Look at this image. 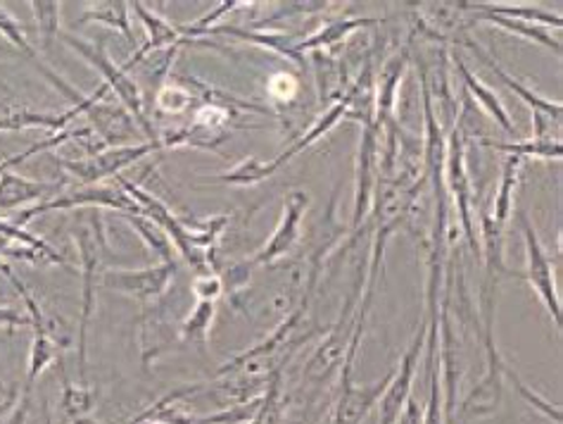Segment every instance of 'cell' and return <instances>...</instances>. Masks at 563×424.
Returning <instances> with one entry per match:
<instances>
[{"label":"cell","mask_w":563,"mask_h":424,"mask_svg":"<svg viewBox=\"0 0 563 424\" xmlns=\"http://www.w3.org/2000/svg\"><path fill=\"white\" fill-rule=\"evenodd\" d=\"M380 174V129L374 120L362 122L357 153V184H354L352 227L360 229L374 208V192Z\"/></svg>","instance_id":"ba28073f"},{"label":"cell","mask_w":563,"mask_h":424,"mask_svg":"<svg viewBox=\"0 0 563 424\" xmlns=\"http://www.w3.org/2000/svg\"><path fill=\"white\" fill-rule=\"evenodd\" d=\"M393 374H395V370L385 374L380 382L368 384V387L352 384V379L343 382V387H340V399L335 403L331 424H362L366 420V415L372 413V407L378 405V401L383 399V393H385V389H388Z\"/></svg>","instance_id":"9a60e30c"},{"label":"cell","mask_w":563,"mask_h":424,"mask_svg":"<svg viewBox=\"0 0 563 424\" xmlns=\"http://www.w3.org/2000/svg\"><path fill=\"white\" fill-rule=\"evenodd\" d=\"M368 24H378V20H368V18H354V20H335V22H325L319 32H314L309 39L300 43V53H325L331 48H338L350 34L357 32L362 26Z\"/></svg>","instance_id":"ffe728a7"},{"label":"cell","mask_w":563,"mask_h":424,"mask_svg":"<svg viewBox=\"0 0 563 424\" xmlns=\"http://www.w3.org/2000/svg\"><path fill=\"white\" fill-rule=\"evenodd\" d=\"M190 294L196 296L198 301L217 303L221 296H224V284H221L217 272L196 274V276H192V282H190Z\"/></svg>","instance_id":"1f68e13d"},{"label":"cell","mask_w":563,"mask_h":424,"mask_svg":"<svg viewBox=\"0 0 563 424\" xmlns=\"http://www.w3.org/2000/svg\"><path fill=\"white\" fill-rule=\"evenodd\" d=\"M518 225H521L523 241H526V260H528L526 280L532 289H536V294L542 298L547 311H550V315L554 317L556 329H561V296H559L556 282H554L552 260H550V256H547L538 231L530 225L526 213L518 215Z\"/></svg>","instance_id":"9c48e42d"},{"label":"cell","mask_w":563,"mask_h":424,"mask_svg":"<svg viewBox=\"0 0 563 424\" xmlns=\"http://www.w3.org/2000/svg\"><path fill=\"white\" fill-rule=\"evenodd\" d=\"M20 396H22V391H20L18 382H5V379H0V417L12 413V407L18 405Z\"/></svg>","instance_id":"836d02e7"},{"label":"cell","mask_w":563,"mask_h":424,"mask_svg":"<svg viewBox=\"0 0 563 424\" xmlns=\"http://www.w3.org/2000/svg\"><path fill=\"white\" fill-rule=\"evenodd\" d=\"M0 36H3V41L5 43H10V46L18 51V53H22L24 57H29V61H32V65L36 67L38 63H43L41 61V55L36 53V48L32 46V43H29V39H26V32H24V24L14 18V14L0 3Z\"/></svg>","instance_id":"f1b7e54d"},{"label":"cell","mask_w":563,"mask_h":424,"mask_svg":"<svg viewBox=\"0 0 563 424\" xmlns=\"http://www.w3.org/2000/svg\"><path fill=\"white\" fill-rule=\"evenodd\" d=\"M129 10L131 6L124 3V0H102V3H91L84 14H81V22H96L102 26H110L120 32L126 43H136V36H133V29H131V20H129Z\"/></svg>","instance_id":"7402d4cb"},{"label":"cell","mask_w":563,"mask_h":424,"mask_svg":"<svg viewBox=\"0 0 563 424\" xmlns=\"http://www.w3.org/2000/svg\"><path fill=\"white\" fill-rule=\"evenodd\" d=\"M77 208H106L114 213L141 215L136 203H133V198L124 194L120 186H81L77 192H67V194L63 192L60 196H55L51 200H43L32 208H24L18 217L12 219V222L26 227L38 215H46L53 210H77Z\"/></svg>","instance_id":"5b68a950"},{"label":"cell","mask_w":563,"mask_h":424,"mask_svg":"<svg viewBox=\"0 0 563 424\" xmlns=\"http://www.w3.org/2000/svg\"><path fill=\"white\" fill-rule=\"evenodd\" d=\"M57 368H60V377H63V411L71 417V420H79V417H88V413L96 407L98 401V393L91 389V384H74L71 379L65 372V365L63 360L57 362Z\"/></svg>","instance_id":"d4e9b609"},{"label":"cell","mask_w":563,"mask_h":424,"mask_svg":"<svg viewBox=\"0 0 563 424\" xmlns=\"http://www.w3.org/2000/svg\"><path fill=\"white\" fill-rule=\"evenodd\" d=\"M452 61H454V67H456L459 75H462V81H464V86H466V94L476 98L478 106H481L487 115H490L493 120H495L504 131H507V134H516V127H514V122H511V117H509L507 108H504L501 98H499L493 89H487V86H485L476 75H473V72L468 69V65L462 61V57L454 55Z\"/></svg>","instance_id":"d6986e66"},{"label":"cell","mask_w":563,"mask_h":424,"mask_svg":"<svg viewBox=\"0 0 563 424\" xmlns=\"http://www.w3.org/2000/svg\"><path fill=\"white\" fill-rule=\"evenodd\" d=\"M300 84L292 75L286 72H278L269 81H266V96H269L274 104H290V100L298 96Z\"/></svg>","instance_id":"4dcf8cb0"},{"label":"cell","mask_w":563,"mask_h":424,"mask_svg":"<svg viewBox=\"0 0 563 424\" xmlns=\"http://www.w3.org/2000/svg\"><path fill=\"white\" fill-rule=\"evenodd\" d=\"M456 39L464 41V46L473 51V55H478L481 61L490 67L497 79L507 86L509 91H514L523 104L530 108L532 112V139L540 141H561V120H563V108L561 104H554V100H547L540 94H536L532 89H528L526 84H521L518 79H514L507 69H504L495 57L487 53L485 48H481L476 41H473L468 34H459Z\"/></svg>","instance_id":"277c9868"},{"label":"cell","mask_w":563,"mask_h":424,"mask_svg":"<svg viewBox=\"0 0 563 424\" xmlns=\"http://www.w3.org/2000/svg\"><path fill=\"white\" fill-rule=\"evenodd\" d=\"M120 215L126 219V225L139 233L147 251H153L159 258V262H176L169 237L153 222V219H147L145 215H133V213H120Z\"/></svg>","instance_id":"cb8c5ba5"},{"label":"cell","mask_w":563,"mask_h":424,"mask_svg":"<svg viewBox=\"0 0 563 424\" xmlns=\"http://www.w3.org/2000/svg\"><path fill=\"white\" fill-rule=\"evenodd\" d=\"M110 89L106 84L98 86L93 106L86 110L88 122H91L96 134L106 141L108 149H117V145H131V141L136 143V139L143 137V131L139 124L133 122V117L126 112L124 106L120 104H110L108 100Z\"/></svg>","instance_id":"30bf717a"},{"label":"cell","mask_w":563,"mask_h":424,"mask_svg":"<svg viewBox=\"0 0 563 424\" xmlns=\"http://www.w3.org/2000/svg\"><path fill=\"white\" fill-rule=\"evenodd\" d=\"M32 391L29 387H22V396L18 401V405L12 407V413L8 415V420L3 424H26L29 413H32Z\"/></svg>","instance_id":"e575fe53"},{"label":"cell","mask_w":563,"mask_h":424,"mask_svg":"<svg viewBox=\"0 0 563 424\" xmlns=\"http://www.w3.org/2000/svg\"><path fill=\"white\" fill-rule=\"evenodd\" d=\"M32 12L36 18V32L41 39V48L48 51L55 39L63 34L60 29V6L63 3H53V0H32Z\"/></svg>","instance_id":"83f0119b"},{"label":"cell","mask_w":563,"mask_h":424,"mask_svg":"<svg viewBox=\"0 0 563 424\" xmlns=\"http://www.w3.org/2000/svg\"><path fill=\"white\" fill-rule=\"evenodd\" d=\"M309 208V196L305 192H290L284 203V215H280V222L276 225L274 233L269 237L260 251L250 258L252 265H274L280 258H286L295 243L300 241V227L302 217Z\"/></svg>","instance_id":"8fae6325"},{"label":"cell","mask_w":563,"mask_h":424,"mask_svg":"<svg viewBox=\"0 0 563 424\" xmlns=\"http://www.w3.org/2000/svg\"><path fill=\"white\" fill-rule=\"evenodd\" d=\"M10 48H8V43L3 41V39H0V53H8Z\"/></svg>","instance_id":"74e56055"},{"label":"cell","mask_w":563,"mask_h":424,"mask_svg":"<svg viewBox=\"0 0 563 424\" xmlns=\"http://www.w3.org/2000/svg\"><path fill=\"white\" fill-rule=\"evenodd\" d=\"M162 151L157 141H145V143H131V145H117V149H106L98 155L91 157H77L67 160L60 157L57 165L67 170L71 177H77L84 186H96L98 182L108 177H120V172L131 167L139 160L147 157Z\"/></svg>","instance_id":"8992f818"},{"label":"cell","mask_w":563,"mask_h":424,"mask_svg":"<svg viewBox=\"0 0 563 424\" xmlns=\"http://www.w3.org/2000/svg\"><path fill=\"white\" fill-rule=\"evenodd\" d=\"M485 145H490L493 151L499 153H507L514 157H536V160H561L563 153V145L561 141H540V139H530V141H507V143H499V141H485Z\"/></svg>","instance_id":"4316f807"},{"label":"cell","mask_w":563,"mask_h":424,"mask_svg":"<svg viewBox=\"0 0 563 424\" xmlns=\"http://www.w3.org/2000/svg\"><path fill=\"white\" fill-rule=\"evenodd\" d=\"M217 34H224V36H233V39H241L247 43H255V46L262 48H269L274 53H278L280 57H286L298 69H305V55L300 53V43L295 41L292 36L284 34V32H266V29H257V26H231V24H217L214 29H210L205 36H217Z\"/></svg>","instance_id":"ac0fdd59"},{"label":"cell","mask_w":563,"mask_h":424,"mask_svg":"<svg viewBox=\"0 0 563 424\" xmlns=\"http://www.w3.org/2000/svg\"><path fill=\"white\" fill-rule=\"evenodd\" d=\"M63 360V348L55 341H51L48 336L34 334L32 336V348H29V368H26V382L24 387L34 389L36 379L46 372L51 365Z\"/></svg>","instance_id":"484cf974"},{"label":"cell","mask_w":563,"mask_h":424,"mask_svg":"<svg viewBox=\"0 0 563 424\" xmlns=\"http://www.w3.org/2000/svg\"><path fill=\"white\" fill-rule=\"evenodd\" d=\"M411 63V41H407L393 57L385 61L378 79L374 81V122L380 134L395 122V108L399 100V86H402L405 72Z\"/></svg>","instance_id":"4fadbf2b"},{"label":"cell","mask_w":563,"mask_h":424,"mask_svg":"<svg viewBox=\"0 0 563 424\" xmlns=\"http://www.w3.org/2000/svg\"><path fill=\"white\" fill-rule=\"evenodd\" d=\"M60 39H63V43H65L67 48H71L74 53L81 55L88 65L100 72L102 84L108 86L110 94L117 96V100H120V106L126 108V112L133 117V122H136L139 129L143 131V137L151 139V141H157V131H155V127L151 122V117H147V112H145L141 86L133 81L120 65L112 63V57L108 55L106 46H102V43L84 41L79 36L69 34V32H63Z\"/></svg>","instance_id":"7a4b0ae2"},{"label":"cell","mask_w":563,"mask_h":424,"mask_svg":"<svg viewBox=\"0 0 563 424\" xmlns=\"http://www.w3.org/2000/svg\"><path fill=\"white\" fill-rule=\"evenodd\" d=\"M74 243L79 248L81 262V317L77 329V360H79V382L88 384L86 379V334L96 311V289L100 284L102 258L110 253V243L106 237V222L100 213H91V217H79L77 227L71 231Z\"/></svg>","instance_id":"6da1fadb"},{"label":"cell","mask_w":563,"mask_h":424,"mask_svg":"<svg viewBox=\"0 0 563 424\" xmlns=\"http://www.w3.org/2000/svg\"><path fill=\"white\" fill-rule=\"evenodd\" d=\"M0 329L18 331V329H32V319H29L24 308H12V305H0Z\"/></svg>","instance_id":"d6a6232c"},{"label":"cell","mask_w":563,"mask_h":424,"mask_svg":"<svg viewBox=\"0 0 563 424\" xmlns=\"http://www.w3.org/2000/svg\"><path fill=\"white\" fill-rule=\"evenodd\" d=\"M442 184L448 198H452L454 210L459 213V222L464 227L466 239L473 251H481V241L476 239V227H473V196L471 180L466 172V131L464 122L459 120L444 141V167H442Z\"/></svg>","instance_id":"3957f363"},{"label":"cell","mask_w":563,"mask_h":424,"mask_svg":"<svg viewBox=\"0 0 563 424\" xmlns=\"http://www.w3.org/2000/svg\"><path fill=\"white\" fill-rule=\"evenodd\" d=\"M65 192V182H38L5 170L0 174V213L24 210Z\"/></svg>","instance_id":"5bb4252c"},{"label":"cell","mask_w":563,"mask_h":424,"mask_svg":"<svg viewBox=\"0 0 563 424\" xmlns=\"http://www.w3.org/2000/svg\"><path fill=\"white\" fill-rule=\"evenodd\" d=\"M217 317V303L198 301L192 311L181 319L179 325V341L186 346H198L200 350L210 344V331Z\"/></svg>","instance_id":"44dd1931"},{"label":"cell","mask_w":563,"mask_h":424,"mask_svg":"<svg viewBox=\"0 0 563 424\" xmlns=\"http://www.w3.org/2000/svg\"><path fill=\"white\" fill-rule=\"evenodd\" d=\"M24 160H29V155L22 151V153H18V155H10V157H3L0 160V174H3L5 170H10V167H18V165H22Z\"/></svg>","instance_id":"d590c367"},{"label":"cell","mask_w":563,"mask_h":424,"mask_svg":"<svg viewBox=\"0 0 563 424\" xmlns=\"http://www.w3.org/2000/svg\"><path fill=\"white\" fill-rule=\"evenodd\" d=\"M192 104H196V98H192L188 86L179 79L162 84L155 91V108L162 115H184L192 108Z\"/></svg>","instance_id":"f546056e"},{"label":"cell","mask_w":563,"mask_h":424,"mask_svg":"<svg viewBox=\"0 0 563 424\" xmlns=\"http://www.w3.org/2000/svg\"><path fill=\"white\" fill-rule=\"evenodd\" d=\"M43 417H46V424H53V417H51V407L43 405Z\"/></svg>","instance_id":"8d00e7d4"},{"label":"cell","mask_w":563,"mask_h":424,"mask_svg":"<svg viewBox=\"0 0 563 424\" xmlns=\"http://www.w3.org/2000/svg\"><path fill=\"white\" fill-rule=\"evenodd\" d=\"M176 262H157V265L143 270H108L100 274V286H106L117 294H124L145 303L162 298L174 284Z\"/></svg>","instance_id":"52a82bcc"},{"label":"cell","mask_w":563,"mask_h":424,"mask_svg":"<svg viewBox=\"0 0 563 424\" xmlns=\"http://www.w3.org/2000/svg\"><path fill=\"white\" fill-rule=\"evenodd\" d=\"M428 334V322H421V329L417 334V339L411 341V346L407 348V354L402 358V362L395 368V374L390 379L388 389H385L380 403V424H397L399 415H402L405 405L411 396V384H413V374H417L419 368V358L423 354V339Z\"/></svg>","instance_id":"7c38bea8"},{"label":"cell","mask_w":563,"mask_h":424,"mask_svg":"<svg viewBox=\"0 0 563 424\" xmlns=\"http://www.w3.org/2000/svg\"><path fill=\"white\" fill-rule=\"evenodd\" d=\"M129 6H131L133 12L139 14V20H141L145 34H147V43H145V46H141L136 53H133L129 61L122 65L126 75H129V69H133L143 61L145 55L157 53V51H167V48L181 46V43H186L181 32H179V24H172V22L162 18V14H157L155 10H147L145 3H141V0H136V3H129Z\"/></svg>","instance_id":"2e32d148"},{"label":"cell","mask_w":563,"mask_h":424,"mask_svg":"<svg viewBox=\"0 0 563 424\" xmlns=\"http://www.w3.org/2000/svg\"><path fill=\"white\" fill-rule=\"evenodd\" d=\"M521 165H523L521 157L507 155V160H504L501 180H499V188H497L495 200H493V215H490L493 222L499 227L507 225L511 213H514V192L518 186V172H521Z\"/></svg>","instance_id":"603a6c76"},{"label":"cell","mask_w":563,"mask_h":424,"mask_svg":"<svg viewBox=\"0 0 563 424\" xmlns=\"http://www.w3.org/2000/svg\"><path fill=\"white\" fill-rule=\"evenodd\" d=\"M81 117L77 110L69 108L60 115H48V112H36L24 104L10 98H0V134H8V131H26V129H48L53 134L67 129L71 120Z\"/></svg>","instance_id":"e0dca14e"}]
</instances>
